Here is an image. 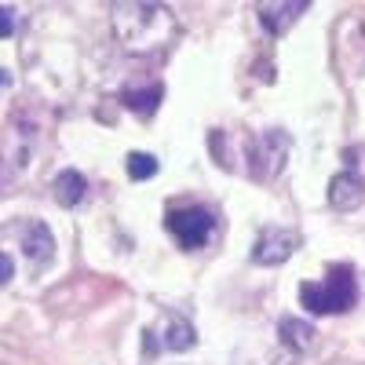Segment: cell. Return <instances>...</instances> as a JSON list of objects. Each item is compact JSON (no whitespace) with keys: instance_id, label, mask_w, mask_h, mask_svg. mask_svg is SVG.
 I'll use <instances>...</instances> for the list:
<instances>
[{"instance_id":"10","label":"cell","mask_w":365,"mask_h":365,"mask_svg":"<svg viewBox=\"0 0 365 365\" xmlns=\"http://www.w3.org/2000/svg\"><path fill=\"white\" fill-rule=\"evenodd\" d=\"M278 336H282V344L289 351H311L318 329L311 322H303V318H282L278 322Z\"/></svg>"},{"instance_id":"16","label":"cell","mask_w":365,"mask_h":365,"mask_svg":"<svg viewBox=\"0 0 365 365\" xmlns=\"http://www.w3.org/2000/svg\"><path fill=\"white\" fill-rule=\"evenodd\" d=\"M8 84H11V77H8L4 70H0V88H8Z\"/></svg>"},{"instance_id":"4","label":"cell","mask_w":365,"mask_h":365,"mask_svg":"<svg viewBox=\"0 0 365 365\" xmlns=\"http://www.w3.org/2000/svg\"><path fill=\"white\" fill-rule=\"evenodd\" d=\"M113 22L139 26V34L125 41L128 51H146V41H154L150 37V26H172V19L161 4H120V8H113Z\"/></svg>"},{"instance_id":"1","label":"cell","mask_w":365,"mask_h":365,"mask_svg":"<svg viewBox=\"0 0 365 365\" xmlns=\"http://www.w3.org/2000/svg\"><path fill=\"white\" fill-rule=\"evenodd\" d=\"M354 299H358V285H354V270L347 263H332L329 278L322 285L307 282L299 289V303L311 314H344L354 307Z\"/></svg>"},{"instance_id":"13","label":"cell","mask_w":365,"mask_h":365,"mask_svg":"<svg viewBox=\"0 0 365 365\" xmlns=\"http://www.w3.org/2000/svg\"><path fill=\"white\" fill-rule=\"evenodd\" d=\"M125 168H128V179H135V182L154 179V175H158V158H154V154H143V150H132L128 161H125Z\"/></svg>"},{"instance_id":"9","label":"cell","mask_w":365,"mask_h":365,"mask_svg":"<svg viewBox=\"0 0 365 365\" xmlns=\"http://www.w3.org/2000/svg\"><path fill=\"white\" fill-rule=\"evenodd\" d=\"M22 252H26V259H29V263H37V267L51 259V252H55V237H51L48 223L34 220V223L26 227V237H22Z\"/></svg>"},{"instance_id":"7","label":"cell","mask_w":365,"mask_h":365,"mask_svg":"<svg viewBox=\"0 0 365 365\" xmlns=\"http://www.w3.org/2000/svg\"><path fill=\"white\" fill-rule=\"evenodd\" d=\"M154 336H161L158 344H161L165 351H194V347H197V329L182 318V314H168V318H165V329L154 332Z\"/></svg>"},{"instance_id":"11","label":"cell","mask_w":365,"mask_h":365,"mask_svg":"<svg viewBox=\"0 0 365 365\" xmlns=\"http://www.w3.org/2000/svg\"><path fill=\"white\" fill-rule=\"evenodd\" d=\"M299 11H307V0H296V4H259V22L270 34H285L299 19Z\"/></svg>"},{"instance_id":"8","label":"cell","mask_w":365,"mask_h":365,"mask_svg":"<svg viewBox=\"0 0 365 365\" xmlns=\"http://www.w3.org/2000/svg\"><path fill=\"white\" fill-rule=\"evenodd\" d=\"M51 194H55V201L63 208H77L88 197V179L77 168H66V172H58L51 179Z\"/></svg>"},{"instance_id":"5","label":"cell","mask_w":365,"mask_h":365,"mask_svg":"<svg viewBox=\"0 0 365 365\" xmlns=\"http://www.w3.org/2000/svg\"><path fill=\"white\" fill-rule=\"evenodd\" d=\"M296 245H299V234L270 227V230H263V234L256 237L252 263H259V267H278V263H285V259L296 252Z\"/></svg>"},{"instance_id":"12","label":"cell","mask_w":365,"mask_h":365,"mask_svg":"<svg viewBox=\"0 0 365 365\" xmlns=\"http://www.w3.org/2000/svg\"><path fill=\"white\" fill-rule=\"evenodd\" d=\"M161 96H165V88H161V84H154L150 91H125V106L135 110V113H146V117H150V113L158 110Z\"/></svg>"},{"instance_id":"2","label":"cell","mask_w":365,"mask_h":365,"mask_svg":"<svg viewBox=\"0 0 365 365\" xmlns=\"http://www.w3.org/2000/svg\"><path fill=\"white\" fill-rule=\"evenodd\" d=\"M168 230L172 237L179 241L187 252L194 249H205V241L212 237V230H216V216H212L208 208L201 205H187V208H175L168 216Z\"/></svg>"},{"instance_id":"15","label":"cell","mask_w":365,"mask_h":365,"mask_svg":"<svg viewBox=\"0 0 365 365\" xmlns=\"http://www.w3.org/2000/svg\"><path fill=\"white\" fill-rule=\"evenodd\" d=\"M11 29H15V11L0 8V37H11Z\"/></svg>"},{"instance_id":"3","label":"cell","mask_w":365,"mask_h":365,"mask_svg":"<svg viewBox=\"0 0 365 365\" xmlns=\"http://www.w3.org/2000/svg\"><path fill=\"white\" fill-rule=\"evenodd\" d=\"M289 146H292V139L282 128L259 132L252 143V175L256 179H278L285 161H289Z\"/></svg>"},{"instance_id":"6","label":"cell","mask_w":365,"mask_h":365,"mask_svg":"<svg viewBox=\"0 0 365 365\" xmlns=\"http://www.w3.org/2000/svg\"><path fill=\"white\" fill-rule=\"evenodd\" d=\"M365 201V179L358 172H340L329 179V205L336 212H354L358 205Z\"/></svg>"},{"instance_id":"14","label":"cell","mask_w":365,"mask_h":365,"mask_svg":"<svg viewBox=\"0 0 365 365\" xmlns=\"http://www.w3.org/2000/svg\"><path fill=\"white\" fill-rule=\"evenodd\" d=\"M11 274H15V263H11V256H8V252H0V289H4V285L11 282Z\"/></svg>"}]
</instances>
